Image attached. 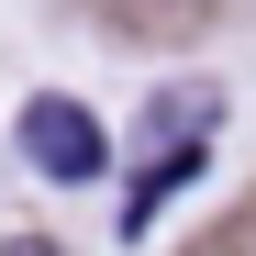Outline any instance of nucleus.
<instances>
[{"mask_svg":"<svg viewBox=\"0 0 256 256\" xmlns=\"http://www.w3.org/2000/svg\"><path fill=\"white\" fill-rule=\"evenodd\" d=\"M22 156L45 167L56 190H90L100 167H112V134H100V112H90V100L45 90V100H22Z\"/></svg>","mask_w":256,"mask_h":256,"instance_id":"nucleus-1","label":"nucleus"},{"mask_svg":"<svg viewBox=\"0 0 256 256\" xmlns=\"http://www.w3.org/2000/svg\"><path fill=\"white\" fill-rule=\"evenodd\" d=\"M0 256H56V245H0Z\"/></svg>","mask_w":256,"mask_h":256,"instance_id":"nucleus-2","label":"nucleus"}]
</instances>
